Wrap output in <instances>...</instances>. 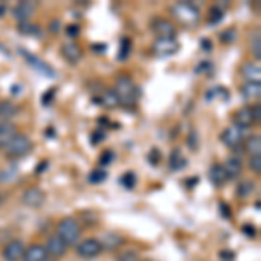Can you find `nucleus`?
<instances>
[{"label": "nucleus", "mask_w": 261, "mask_h": 261, "mask_svg": "<svg viewBox=\"0 0 261 261\" xmlns=\"http://www.w3.org/2000/svg\"><path fill=\"white\" fill-rule=\"evenodd\" d=\"M113 92L119 98V103L122 107H134L140 99V87L136 86V82L129 77V75H119L115 81V87Z\"/></svg>", "instance_id": "1"}, {"label": "nucleus", "mask_w": 261, "mask_h": 261, "mask_svg": "<svg viewBox=\"0 0 261 261\" xmlns=\"http://www.w3.org/2000/svg\"><path fill=\"white\" fill-rule=\"evenodd\" d=\"M56 235L66 246H77L82 237V226L73 218H63L56 226Z\"/></svg>", "instance_id": "2"}, {"label": "nucleus", "mask_w": 261, "mask_h": 261, "mask_svg": "<svg viewBox=\"0 0 261 261\" xmlns=\"http://www.w3.org/2000/svg\"><path fill=\"white\" fill-rule=\"evenodd\" d=\"M32 148H33V145L30 141V138H28L27 134H23V133H18L9 141V145L4 148V151H6V157L9 159V161L18 162L19 159L27 157V155L32 151Z\"/></svg>", "instance_id": "3"}, {"label": "nucleus", "mask_w": 261, "mask_h": 261, "mask_svg": "<svg viewBox=\"0 0 261 261\" xmlns=\"http://www.w3.org/2000/svg\"><path fill=\"white\" fill-rule=\"evenodd\" d=\"M171 12L176 19H179L185 24H193L200 18V11L190 2H178L171 7Z\"/></svg>", "instance_id": "4"}, {"label": "nucleus", "mask_w": 261, "mask_h": 261, "mask_svg": "<svg viewBox=\"0 0 261 261\" xmlns=\"http://www.w3.org/2000/svg\"><path fill=\"white\" fill-rule=\"evenodd\" d=\"M75 251H77V256L81 259H94L103 252V247L98 239L91 237V239H84L75 246Z\"/></svg>", "instance_id": "5"}, {"label": "nucleus", "mask_w": 261, "mask_h": 261, "mask_svg": "<svg viewBox=\"0 0 261 261\" xmlns=\"http://www.w3.org/2000/svg\"><path fill=\"white\" fill-rule=\"evenodd\" d=\"M151 50L155 56L159 58H167L172 56L179 50V42L176 37H167V39H155L151 44Z\"/></svg>", "instance_id": "6"}, {"label": "nucleus", "mask_w": 261, "mask_h": 261, "mask_svg": "<svg viewBox=\"0 0 261 261\" xmlns=\"http://www.w3.org/2000/svg\"><path fill=\"white\" fill-rule=\"evenodd\" d=\"M24 251H27V246H24V242L21 239H9L4 244L0 256H2L4 261H21Z\"/></svg>", "instance_id": "7"}, {"label": "nucleus", "mask_w": 261, "mask_h": 261, "mask_svg": "<svg viewBox=\"0 0 261 261\" xmlns=\"http://www.w3.org/2000/svg\"><path fill=\"white\" fill-rule=\"evenodd\" d=\"M244 138H246V130L235 127V125H230V127H226L221 133L220 140H221L223 145L226 146V148L235 150V148H239V146H241V143L244 141Z\"/></svg>", "instance_id": "8"}, {"label": "nucleus", "mask_w": 261, "mask_h": 261, "mask_svg": "<svg viewBox=\"0 0 261 261\" xmlns=\"http://www.w3.org/2000/svg\"><path fill=\"white\" fill-rule=\"evenodd\" d=\"M21 202H23L27 207L39 209L44 205V202H45V192L42 190L40 187H30L23 192V195H21Z\"/></svg>", "instance_id": "9"}, {"label": "nucleus", "mask_w": 261, "mask_h": 261, "mask_svg": "<svg viewBox=\"0 0 261 261\" xmlns=\"http://www.w3.org/2000/svg\"><path fill=\"white\" fill-rule=\"evenodd\" d=\"M151 32L157 35V39H167V37H176V27L169 19L157 18L151 21Z\"/></svg>", "instance_id": "10"}, {"label": "nucleus", "mask_w": 261, "mask_h": 261, "mask_svg": "<svg viewBox=\"0 0 261 261\" xmlns=\"http://www.w3.org/2000/svg\"><path fill=\"white\" fill-rule=\"evenodd\" d=\"M44 247H45V251H47V256L56 258V259L63 258V256L66 254V251H68V246H66L58 235H50V237H47V242H45Z\"/></svg>", "instance_id": "11"}, {"label": "nucleus", "mask_w": 261, "mask_h": 261, "mask_svg": "<svg viewBox=\"0 0 261 261\" xmlns=\"http://www.w3.org/2000/svg\"><path fill=\"white\" fill-rule=\"evenodd\" d=\"M35 9H37L35 4L19 2L18 6L12 9V16H14V19L18 21V23H28V21H32L33 14H35Z\"/></svg>", "instance_id": "12"}, {"label": "nucleus", "mask_w": 261, "mask_h": 261, "mask_svg": "<svg viewBox=\"0 0 261 261\" xmlns=\"http://www.w3.org/2000/svg\"><path fill=\"white\" fill-rule=\"evenodd\" d=\"M252 124H254V119H252L251 107H242L233 113V125L235 127L247 130Z\"/></svg>", "instance_id": "13"}, {"label": "nucleus", "mask_w": 261, "mask_h": 261, "mask_svg": "<svg viewBox=\"0 0 261 261\" xmlns=\"http://www.w3.org/2000/svg\"><path fill=\"white\" fill-rule=\"evenodd\" d=\"M61 54L66 61L71 63V65H77V63L82 60V49L77 42H65V44L61 45Z\"/></svg>", "instance_id": "14"}, {"label": "nucleus", "mask_w": 261, "mask_h": 261, "mask_svg": "<svg viewBox=\"0 0 261 261\" xmlns=\"http://www.w3.org/2000/svg\"><path fill=\"white\" fill-rule=\"evenodd\" d=\"M241 94L247 103H251V101L258 103L261 96V82H244L241 86Z\"/></svg>", "instance_id": "15"}, {"label": "nucleus", "mask_w": 261, "mask_h": 261, "mask_svg": "<svg viewBox=\"0 0 261 261\" xmlns=\"http://www.w3.org/2000/svg\"><path fill=\"white\" fill-rule=\"evenodd\" d=\"M241 75L246 82H259V75H261L259 65L254 61H246L241 66Z\"/></svg>", "instance_id": "16"}, {"label": "nucleus", "mask_w": 261, "mask_h": 261, "mask_svg": "<svg viewBox=\"0 0 261 261\" xmlns=\"http://www.w3.org/2000/svg\"><path fill=\"white\" fill-rule=\"evenodd\" d=\"M45 258H47V251L44 244H32L30 247H27L21 261H44Z\"/></svg>", "instance_id": "17"}, {"label": "nucleus", "mask_w": 261, "mask_h": 261, "mask_svg": "<svg viewBox=\"0 0 261 261\" xmlns=\"http://www.w3.org/2000/svg\"><path fill=\"white\" fill-rule=\"evenodd\" d=\"M16 134H18V127H16L12 122L0 120V148H6Z\"/></svg>", "instance_id": "18"}, {"label": "nucleus", "mask_w": 261, "mask_h": 261, "mask_svg": "<svg viewBox=\"0 0 261 261\" xmlns=\"http://www.w3.org/2000/svg\"><path fill=\"white\" fill-rule=\"evenodd\" d=\"M99 244H101V247H103V251L105 249H108V251H115L117 247H120L122 246V237L119 233H115V231H107V233H103L101 237L98 239Z\"/></svg>", "instance_id": "19"}, {"label": "nucleus", "mask_w": 261, "mask_h": 261, "mask_svg": "<svg viewBox=\"0 0 261 261\" xmlns=\"http://www.w3.org/2000/svg\"><path fill=\"white\" fill-rule=\"evenodd\" d=\"M221 166H223V169H225L226 176H228V179L239 178V176H241V172H242V161H241V157L226 159V161L223 162Z\"/></svg>", "instance_id": "20"}, {"label": "nucleus", "mask_w": 261, "mask_h": 261, "mask_svg": "<svg viewBox=\"0 0 261 261\" xmlns=\"http://www.w3.org/2000/svg\"><path fill=\"white\" fill-rule=\"evenodd\" d=\"M209 179H211V183L214 187H223V185H226L228 176H226L221 164H213V166L209 167Z\"/></svg>", "instance_id": "21"}, {"label": "nucleus", "mask_w": 261, "mask_h": 261, "mask_svg": "<svg viewBox=\"0 0 261 261\" xmlns=\"http://www.w3.org/2000/svg\"><path fill=\"white\" fill-rule=\"evenodd\" d=\"M19 176V166L18 162H11V166L4 167L0 171V185H12Z\"/></svg>", "instance_id": "22"}, {"label": "nucleus", "mask_w": 261, "mask_h": 261, "mask_svg": "<svg viewBox=\"0 0 261 261\" xmlns=\"http://www.w3.org/2000/svg\"><path fill=\"white\" fill-rule=\"evenodd\" d=\"M19 113V108L14 101H0V119L2 122H11Z\"/></svg>", "instance_id": "23"}, {"label": "nucleus", "mask_w": 261, "mask_h": 261, "mask_svg": "<svg viewBox=\"0 0 261 261\" xmlns=\"http://www.w3.org/2000/svg\"><path fill=\"white\" fill-rule=\"evenodd\" d=\"M244 150L249 153V157L252 155H261V138L259 134H254V136L244 138Z\"/></svg>", "instance_id": "24"}, {"label": "nucleus", "mask_w": 261, "mask_h": 261, "mask_svg": "<svg viewBox=\"0 0 261 261\" xmlns=\"http://www.w3.org/2000/svg\"><path fill=\"white\" fill-rule=\"evenodd\" d=\"M188 164V161L185 159V155L181 153V148H174L169 155V169L171 171H181L185 169V166Z\"/></svg>", "instance_id": "25"}, {"label": "nucleus", "mask_w": 261, "mask_h": 261, "mask_svg": "<svg viewBox=\"0 0 261 261\" xmlns=\"http://www.w3.org/2000/svg\"><path fill=\"white\" fill-rule=\"evenodd\" d=\"M18 32L21 35H27V37H40V27L35 23H32V21H28V23H18Z\"/></svg>", "instance_id": "26"}, {"label": "nucleus", "mask_w": 261, "mask_h": 261, "mask_svg": "<svg viewBox=\"0 0 261 261\" xmlns=\"http://www.w3.org/2000/svg\"><path fill=\"white\" fill-rule=\"evenodd\" d=\"M249 47H251V53H252V56H254L256 63H258L261 60V35H259V30L251 33Z\"/></svg>", "instance_id": "27"}, {"label": "nucleus", "mask_w": 261, "mask_h": 261, "mask_svg": "<svg viewBox=\"0 0 261 261\" xmlns=\"http://www.w3.org/2000/svg\"><path fill=\"white\" fill-rule=\"evenodd\" d=\"M252 192H254V181H251V179L239 181V185H237V197L239 199H247V197L252 195Z\"/></svg>", "instance_id": "28"}, {"label": "nucleus", "mask_w": 261, "mask_h": 261, "mask_svg": "<svg viewBox=\"0 0 261 261\" xmlns=\"http://www.w3.org/2000/svg\"><path fill=\"white\" fill-rule=\"evenodd\" d=\"M24 56H27V61L30 63V65L35 66L37 70H40L42 75H47V77H54V71H53V68H50V66L44 65V63L37 60L35 56H32V54H24Z\"/></svg>", "instance_id": "29"}, {"label": "nucleus", "mask_w": 261, "mask_h": 261, "mask_svg": "<svg viewBox=\"0 0 261 261\" xmlns=\"http://www.w3.org/2000/svg\"><path fill=\"white\" fill-rule=\"evenodd\" d=\"M101 105H103L105 108H115V107H120L119 103V98H117V94L113 91H105L103 96H101Z\"/></svg>", "instance_id": "30"}, {"label": "nucleus", "mask_w": 261, "mask_h": 261, "mask_svg": "<svg viewBox=\"0 0 261 261\" xmlns=\"http://www.w3.org/2000/svg\"><path fill=\"white\" fill-rule=\"evenodd\" d=\"M225 16V11L221 9L220 6H214L211 11H209V24H218Z\"/></svg>", "instance_id": "31"}, {"label": "nucleus", "mask_w": 261, "mask_h": 261, "mask_svg": "<svg viewBox=\"0 0 261 261\" xmlns=\"http://www.w3.org/2000/svg\"><path fill=\"white\" fill-rule=\"evenodd\" d=\"M107 176H108V172L105 169H96V171L91 172L87 179H89V183H92V185H99V183H103V181L107 179Z\"/></svg>", "instance_id": "32"}, {"label": "nucleus", "mask_w": 261, "mask_h": 261, "mask_svg": "<svg viewBox=\"0 0 261 261\" xmlns=\"http://www.w3.org/2000/svg\"><path fill=\"white\" fill-rule=\"evenodd\" d=\"M120 183H122V187H124V188L133 190V188L136 187V176H134V172H125V174H122Z\"/></svg>", "instance_id": "33"}, {"label": "nucleus", "mask_w": 261, "mask_h": 261, "mask_svg": "<svg viewBox=\"0 0 261 261\" xmlns=\"http://www.w3.org/2000/svg\"><path fill=\"white\" fill-rule=\"evenodd\" d=\"M130 54V40L122 39L120 40V50H119V61H125Z\"/></svg>", "instance_id": "34"}, {"label": "nucleus", "mask_w": 261, "mask_h": 261, "mask_svg": "<svg viewBox=\"0 0 261 261\" xmlns=\"http://www.w3.org/2000/svg\"><path fill=\"white\" fill-rule=\"evenodd\" d=\"M119 261H140V256H138L136 251H122L117 256Z\"/></svg>", "instance_id": "35"}, {"label": "nucleus", "mask_w": 261, "mask_h": 261, "mask_svg": "<svg viewBox=\"0 0 261 261\" xmlns=\"http://www.w3.org/2000/svg\"><path fill=\"white\" fill-rule=\"evenodd\" d=\"M249 171H252L254 174L261 172V155H252L249 157Z\"/></svg>", "instance_id": "36"}, {"label": "nucleus", "mask_w": 261, "mask_h": 261, "mask_svg": "<svg viewBox=\"0 0 261 261\" xmlns=\"http://www.w3.org/2000/svg\"><path fill=\"white\" fill-rule=\"evenodd\" d=\"M113 159H115V153H113L112 150H107L103 155H101L99 164H101V166H108V164H110V162L113 161Z\"/></svg>", "instance_id": "37"}, {"label": "nucleus", "mask_w": 261, "mask_h": 261, "mask_svg": "<svg viewBox=\"0 0 261 261\" xmlns=\"http://www.w3.org/2000/svg\"><path fill=\"white\" fill-rule=\"evenodd\" d=\"M251 113H252V119H254V124H259V120H261V107H259V103L252 105V107H251Z\"/></svg>", "instance_id": "38"}, {"label": "nucleus", "mask_w": 261, "mask_h": 261, "mask_svg": "<svg viewBox=\"0 0 261 261\" xmlns=\"http://www.w3.org/2000/svg\"><path fill=\"white\" fill-rule=\"evenodd\" d=\"M148 161H150V164H153V166L155 164H159L161 162V151H159L157 148H153L148 155Z\"/></svg>", "instance_id": "39"}, {"label": "nucleus", "mask_w": 261, "mask_h": 261, "mask_svg": "<svg viewBox=\"0 0 261 261\" xmlns=\"http://www.w3.org/2000/svg\"><path fill=\"white\" fill-rule=\"evenodd\" d=\"M235 39V32L233 30H228V32H223L221 33V40L225 42V44H230L231 40Z\"/></svg>", "instance_id": "40"}, {"label": "nucleus", "mask_w": 261, "mask_h": 261, "mask_svg": "<svg viewBox=\"0 0 261 261\" xmlns=\"http://www.w3.org/2000/svg\"><path fill=\"white\" fill-rule=\"evenodd\" d=\"M66 33H68L70 37H79V33H81V28H79L77 24H70V27H66Z\"/></svg>", "instance_id": "41"}, {"label": "nucleus", "mask_w": 261, "mask_h": 261, "mask_svg": "<svg viewBox=\"0 0 261 261\" xmlns=\"http://www.w3.org/2000/svg\"><path fill=\"white\" fill-rule=\"evenodd\" d=\"M7 241H9V230L0 228V246H4Z\"/></svg>", "instance_id": "42"}, {"label": "nucleus", "mask_w": 261, "mask_h": 261, "mask_svg": "<svg viewBox=\"0 0 261 261\" xmlns=\"http://www.w3.org/2000/svg\"><path fill=\"white\" fill-rule=\"evenodd\" d=\"M53 94H54V89H50V91L47 92V94L42 96V103H44V105H49L50 101H53V99H50V96H53Z\"/></svg>", "instance_id": "43"}, {"label": "nucleus", "mask_w": 261, "mask_h": 261, "mask_svg": "<svg viewBox=\"0 0 261 261\" xmlns=\"http://www.w3.org/2000/svg\"><path fill=\"white\" fill-rule=\"evenodd\" d=\"M230 252H231V251H221V252H220V256H221L223 259H228V261H231V259L235 258V256H233V254H230Z\"/></svg>", "instance_id": "44"}, {"label": "nucleus", "mask_w": 261, "mask_h": 261, "mask_svg": "<svg viewBox=\"0 0 261 261\" xmlns=\"http://www.w3.org/2000/svg\"><path fill=\"white\" fill-rule=\"evenodd\" d=\"M103 138H105V134H103V133H96V134H92V143H94V145H98L99 140H103Z\"/></svg>", "instance_id": "45"}, {"label": "nucleus", "mask_w": 261, "mask_h": 261, "mask_svg": "<svg viewBox=\"0 0 261 261\" xmlns=\"http://www.w3.org/2000/svg\"><path fill=\"white\" fill-rule=\"evenodd\" d=\"M58 28H60V21H53V23H50V32L58 33Z\"/></svg>", "instance_id": "46"}, {"label": "nucleus", "mask_w": 261, "mask_h": 261, "mask_svg": "<svg viewBox=\"0 0 261 261\" xmlns=\"http://www.w3.org/2000/svg\"><path fill=\"white\" fill-rule=\"evenodd\" d=\"M45 169H47V162H42V164H39V167H37V172H44Z\"/></svg>", "instance_id": "47"}, {"label": "nucleus", "mask_w": 261, "mask_h": 261, "mask_svg": "<svg viewBox=\"0 0 261 261\" xmlns=\"http://www.w3.org/2000/svg\"><path fill=\"white\" fill-rule=\"evenodd\" d=\"M6 14V6H0V18Z\"/></svg>", "instance_id": "48"}, {"label": "nucleus", "mask_w": 261, "mask_h": 261, "mask_svg": "<svg viewBox=\"0 0 261 261\" xmlns=\"http://www.w3.org/2000/svg\"><path fill=\"white\" fill-rule=\"evenodd\" d=\"M44 261H58L56 258H50V256H47V258H45Z\"/></svg>", "instance_id": "49"}, {"label": "nucleus", "mask_w": 261, "mask_h": 261, "mask_svg": "<svg viewBox=\"0 0 261 261\" xmlns=\"http://www.w3.org/2000/svg\"><path fill=\"white\" fill-rule=\"evenodd\" d=\"M0 204H2V193H0Z\"/></svg>", "instance_id": "50"}, {"label": "nucleus", "mask_w": 261, "mask_h": 261, "mask_svg": "<svg viewBox=\"0 0 261 261\" xmlns=\"http://www.w3.org/2000/svg\"><path fill=\"white\" fill-rule=\"evenodd\" d=\"M148 261H151V259H148Z\"/></svg>", "instance_id": "51"}]
</instances>
